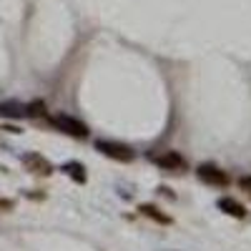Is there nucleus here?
<instances>
[{
	"label": "nucleus",
	"mask_w": 251,
	"mask_h": 251,
	"mask_svg": "<svg viewBox=\"0 0 251 251\" xmlns=\"http://www.w3.org/2000/svg\"><path fill=\"white\" fill-rule=\"evenodd\" d=\"M196 176L203 181V183H208V186H228V176H226V171H221L219 166H214V163H201L199 169H196Z\"/></svg>",
	"instance_id": "obj_3"
},
{
	"label": "nucleus",
	"mask_w": 251,
	"mask_h": 251,
	"mask_svg": "<svg viewBox=\"0 0 251 251\" xmlns=\"http://www.w3.org/2000/svg\"><path fill=\"white\" fill-rule=\"evenodd\" d=\"M96 149L103 153V156H108L113 161H121V163H131L136 158L133 149H128L126 143H116V141H96Z\"/></svg>",
	"instance_id": "obj_2"
},
{
	"label": "nucleus",
	"mask_w": 251,
	"mask_h": 251,
	"mask_svg": "<svg viewBox=\"0 0 251 251\" xmlns=\"http://www.w3.org/2000/svg\"><path fill=\"white\" fill-rule=\"evenodd\" d=\"M50 126H53V128H58V131H63V133L73 136V138H86L88 136V126L83 123V121H78V118H73V116H68V113L50 116Z\"/></svg>",
	"instance_id": "obj_1"
},
{
	"label": "nucleus",
	"mask_w": 251,
	"mask_h": 251,
	"mask_svg": "<svg viewBox=\"0 0 251 251\" xmlns=\"http://www.w3.org/2000/svg\"><path fill=\"white\" fill-rule=\"evenodd\" d=\"M0 211H13V201L10 199H0Z\"/></svg>",
	"instance_id": "obj_12"
},
{
	"label": "nucleus",
	"mask_w": 251,
	"mask_h": 251,
	"mask_svg": "<svg viewBox=\"0 0 251 251\" xmlns=\"http://www.w3.org/2000/svg\"><path fill=\"white\" fill-rule=\"evenodd\" d=\"M156 166H161L163 171H183L186 169V158L178 151H163L161 156H151Z\"/></svg>",
	"instance_id": "obj_4"
},
{
	"label": "nucleus",
	"mask_w": 251,
	"mask_h": 251,
	"mask_svg": "<svg viewBox=\"0 0 251 251\" xmlns=\"http://www.w3.org/2000/svg\"><path fill=\"white\" fill-rule=\"evenodd\" d=\"M219 208H221V211H226L228 216H234V219H244V216H246V206L239 203V201L231 199V196L219 199Z\"/></svg>",
	"instance_id": "obj_6"
},
{
	"label": "nucleus",
	"mask_w": 251,
	"mask_h": 251,
	"mask_svg": "<svg viewBox=\"0 0 251 251\" xmlns=\"http://www.w3.org/2000/svg\"><path fill=\"white\" fill-rule=\"evenodd\" d=\"M63 171H68V174H71V176H73L75 181H80V183L86 181V174H83V166H80V163H68V166H66V169H63Z\"/></svg>",
	"instance_id": "obj_10"
},
{
	"label": "nucleus",
	"mask_w": 251,
	"mask_h": 251,
	"mask_svg": "<svg viewBox=\"0 0 251 251\" xmlns=\"http://www.w3.org/2000/svg\"><path fill=\"white\" fill-rule=\"evenodd\" d=\"M23 163H25V169L30 174H38V176H50L53 174V166L46 156H40V153H25L23 156Z\"/></svg>",
	"instance_id": "obj_5"
},
{
	"label": "nucleus",
	"mask_w": 251,
	"mask_h": 251,
	"mask_svg": "<svg viewBox=\"0 0 251 251\" xmlns=\"http://www.w3.org/2000/svg\"><path fill=\"white\" fill-rule=\"evenodd\" d=\"M25 116H33V118L46 116V103L43 100H33L30 106H25Z\"/></svg>",
	"instance_id": "obj_9"
},
{
	"label": "nucleus",
	"mask_w": 251,
	"mask_h": 251,
	"mask_svg": "<svg viewBox=\"0 0 251 251\" xmlns=\"http://www.w3.org/2000/svg\"><path fill=\"white\" fill-rule=\"evenodd\" d=\"M239 186L244 188V191L251 194V176H241V178H239Z\"/></svg>",
	"instance_id": "obj_11"
},
{
	"label": "nucleus",
	"mask_w": 251,
	"mask_h": 251,
	"mask_svg": "<svg viewBox=\"0 0 251 251\" xmlns=\"http://www.w3.org/2000/svg\"><path fill=\"white\" fill-rule=\"evenodd\" d=\"M0 116L20 118V116H25V106H20V103H15V100H5V103H0Z\"/></svg>",
	"instance_id": "obj_8"
},
{
	"label": "nucleus",
	"mask_w": 251,
	"mask_h": 251,
	"mask_svg": "<svg viewBox=\"0 0 251 251\" xmlns=\"http://www.w3.org/2000/svg\"><path fill=\"white\" fill-rule=\"evenodd\" d=\"M138 211L143 214V216H149V219H153V221H158V224H171V216H166L161 208H156L153 203H143Z\"/></svg>",
	"instance_id": "obj_7"
}]
</instances>
